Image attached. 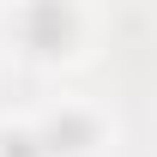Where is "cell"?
<instances>
[{"label": "cell", "mask_w": 157, "mask_h": 157, "mask_svg": "<svg viewBox=\"0 0 157 157\" xmlns=\"http://www.w3.org/2000/svg\"><path fill=\"white\" fill-rule=\"evenodd\" d=\"M0 157H42L36 133H0Z\"/></svg>", "instance_id": "3957f363"}, {"label": "cell", "mask_w": 157, "mask_h": 157, "mask_svg": "<svg viewBox=\"0 0 157 157\" xmlns=\"http://www.w3.org/2000/svg\"><path fill=\"white\" fill-rule=\"evenodd\" d=\"M24 36H30L36 55H60L73 42V12L67 6H30L24 12Z\"/></svg>", "instance_id": "6da1fadb"}, {"label": "cell", "mask_w": 157, "mask_h": 157, "mask_svg": "<svg viewBox=\"0 0 157 157\" xmlns=\"http://www.w3.org/2000/svg\"><path fill=\"white\" fill-rule=\"evenodd\" d=\"M91 139H97V127H91V121L73 115V109H60V115L36 133V145H42V157H78Z\"/></svg>", "instance_id": "7a4b0ae2"}]
</instances>
